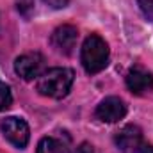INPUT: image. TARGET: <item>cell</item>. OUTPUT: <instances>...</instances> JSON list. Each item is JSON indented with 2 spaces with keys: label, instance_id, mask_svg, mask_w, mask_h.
I'll list each match as a JSON object with an SVG mask.
<instances>
[{
  "label": "cell",
  "instance_id": "cell-10",
  "mask_svg": "<svg viewBox=\"0 0 153 153\" xmlns=\"http://www.w3.org/2000/svg\"><path fill=\"white\" fill-rule=\"evenodd\" d=\"M13 105V93L11 87L0 80V111H7Z\"/></svg>",
  "mask_w": 153,
  "mask_h": 153
},
{
  "label": "cell",
  "instance_id": "cell-7",
  "mask_svg": "<svg viewBox=\"0 0 153 153\" xmlns=\"http://www.w3.org/2000/svg\"><path fill=\"white\" fill-rule=\"evenodd\" d=\"M141 143H143V132L137 125H126L116 135V144L123 153L137 152L141 148Z\"/></svg>",
  "mask_w": 153,
  "mask_h": 153
},
{
  "label": "cell",
  "instance_id": "cell-11",
  "mask_svg": "<svg viewBox=\"0 0 153 153\" xmlns=\"http://www.w3.org/2000/svg\"><path fill=\"white\" fill-rule=\"evenodd\" d=\"M16 9L23 18H30L34 13V0H16Z\"/></svg>",
  "mask_w": 153,
  "mask_h": 153
},
{
  "label": "cell",
  "instance_id": "cell-3",
  "mask_svg": "<svg viewBox=\"0 0 153 153\" xmlns=\"http://www.w3.org/2000/svg\"><path fill=\"white\" fill-rule=\"evenodd\" d=\"M0 128H2V134L4 137L14 144L16 148H25L29 144V139H30V130H29V125L27 121H23L22 117H5L2 123H0Z\"/></svg>",
  "mask_w": 153,
  "mask_h": 153
},
{
  "label": "cell",
  "instance_id": "cell-2",
  "mask_svg": "<svg viewBox=\"0 0 153 153\" xmlns=\"http://www.w3.org/2000/svg\"><path fill=\"white\" fill-rule=\"evenodd\" d=\"M80 61L84 70L91 75L105 70L109 64V45L105 43V39L96 34L87 36L80 50Z\"/></svg>",
  "mask_w": 153,
  "mask_h": 153
},
{
  "label": "cell",
  "instance_id": "cell-1",
  "mask_svg": "<svg viewBox=\"0 0 153 153\" xmlns=\"http://www.w3.org/2000/svg\"><path fill=\"white\" fill-rule=\"evenodd\" d=\"M73 80H75V73L70 68H52L39 75L36 87L39 94L59 100L70 93Z\"/></svg>",
  "mask_w": 153,
  "mask_h": 153
},
{
  "label": "cell",
  "instance_id": "cell-14",
  "mask_svg": "<svg viewBox=\"0 0 153 153\" xmlns=\"http://www.w3.org/2000/svg\"><path fill=\"white\" fill-rule=\"evenodd\" d=\"M75 153H96V150H94L93 144H89V143H82V144L75 150Z\"/></svg>",
  "mask_w": 153,
  "mask_h": 153
},
{
  "label": "cell",
  "instance_id": "cell-15",
  "mask_svg": "<svg viewBox=\"0 0 153 153\" xmlns=\"http://www.w3.org/2000/svg\"><path fill=\"white\" fill-rule=\"evenodd\" d=\"M137 153H153V146L152 144H144V146H141Z\"/></svg>",
  "mask_w": 153,
  "mask_h": 153
},
{
  "label": "cell",
  "instance_id": "cell-5",
  "mask_svg": "<svg viewBox=\"0 0 153 153\" xmlns=\"http://www.w3.org/2000/svg\"><path fill=\"white\" fill-rule=\"evenodd\" d=\"M126 87L137 96L150 93L153 91V73L143 68L141 64L132 66L126 73Z\"/></svg>",
  "mask_w": 153,
  "mask_h": 153
},
{
  "label": "cell",
  "instance_id": "cell-6",
  "mask_svg": "<svg viewBox=\"0 0 153 153\" xmlns=\"http://www.w3.org/2000/svg\"><path fill=\"white\" fill-rule=\"evenodd\" d=\"M126 114V105L117 96H107L96 107V117L103 123H116Z\"/></svg>",
  "mask_w": 153,
  "mask_h": 153
},
{
  "label": "cell",
  "instance_id": "cell-9",
  "mask_svg": "<svg viewBox=\"0 0 153 153\" xmlns=\"http://www.w3.org/2000/svg\"><path fill=\"white\" fill-rule=\"evenodd\" d=\"M36 153H68L66 146L55 137H43L38 144Z\"/></svg>",
  "mask_w": 153,
  "mask_h": 153
},
{
  "label": "cell",
  "instance_id": "cell-12",
  "mask_svg": "<svg viewBox=\"0 0 153 153\" xmlns=\"http://www.w3.org/2000/svg\"><path fill=\"white\" fill-rule=\"evenodd\" d=\"M141 11L144 13V16L148 20H153V0H137Z\"/></svg>",
  "mask_w": 153,
  "mask_h": 153
},
{
  "label": "cell",
  "instance_id": "cell-4",
  "mask_svg": "<svg viewBox=\"0 0 153 153\" xmlns=\"http://www.w3.org/2000/svg\"><path fill=\"white\" fill-rule=\"evenodd\" d=\"M43 66H45V57L39 52L23 53V55H20L14 61V71L22 76L23 80L38 78L41 75V71H43Z\"/></svg>",
  "mask_w": 153,
  "mask_h": 153
},
{
  "label": "cell",
  "instance_id": "cell-8",
  "mask_svg": "<svg viewBox=\"0 0 153 153\" xmlns=\"http://www.w3.org/2000/svg\"><path fill=\"white\" fill-rule=\"evenodd\" d=\"M78 39V30L73 25H61L52 34V45L61 53H71Z\"/></svg>",
  "mask_w": 153,
  "mask_h": 153
},
{
  "label": "cell",
  "instance_id": "cell-13",
  "mask_svg": "<svg viewBox=\"0 0 153 153\" xmlns=\"http://www.w3.org/2000/svg\"><path fill=\"white\" fill-rule=\"evenodd\" d=\"M46 5H50L52 9H62V7H66L68 5V2L70 0H43Z\"/></svg>",
  "mask_w": 153,
  "mask_h": 153
}]
</instances>
